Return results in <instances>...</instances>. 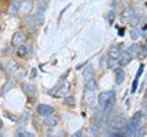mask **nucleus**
Masks as SVG:
<instances>
[{
  "instance_id": "nucleus-1",
  "label": "nucleus",
  "mask_w": 147,
  "mask_h": 137,
  "mask_svg": "<svg viewBox=\"0 0 147 137\" xmlns=\"http://www.w3.org/2000/svg\"><path fill=\"white\" fill-rule=\"evenodd\" d=\"M114 99H115V92H113V91H104V92L99 93L97 98L99 107H102L103 109L112 105L114 103Z\"/></svg>"
},
{
  "instance_id": "nucleus-2",
  "label": "nucleus",
  "mask_w": 147,
  "mask_h": 137,
  "mask_svg": "<svg viewBox=\"0 0 147 137\" xmlns=\"http://www.w3.org/2000/svg\"><path fill=\"white\" fill-rule=\"evenodd\" d=\"M37 113L42 116H47V115H53L54 114V108L48 105V104H39L37 107Z\"/></svg>"
},
{
  "instance_id": "nucleus-3",
  "label": "nucleus",
  "mask_w": 147,
  "mask_h": 137,
  "mask_svg": "<svg viewBox=\"0 0 147 137\" xmlns=\"http://www.w3.org/2000/svg\"><path fill=\"white\" fill-rule=\"evenodd\" d=\"M124 125H125V122H124V119L121 116H115L110 121V127H112V130H114V131H121Z\"/></svg>"
},
{
  "instance_id": "nucleus-4",
  "label": "nucleus",
  "mask_w": 147,
  "mask_h": 137,
  "mask_svg": "<svg viewBox=\"0 0 147 137\" xmlns=\"http://www.w3.org/2000/svg\"><path fill=\"white\" fill-rule=\"evenodd\" d=\"M132 60V58L130 56V54H129L127 52H120V54H119V58H118V62L120 66H125L127 65L129 62H130Z\"/></svg>"
},
{
  "instance_id": "nucleus-5",
  "label": "nucleus",
  "mask_w": 147,
  "mask_h": 137,
  "mask_svg": "<svg viewBox=\"0 0 147 137\" xmlns=\"http://www.w3.org/2000/svg\"><path fill=\"white\" fill-rule=\"evenodd\" d=\"M135 15H136V12H135V9H134V7H125V9L123 10V12H121L123 20L126 21V22L130 21Z\"/></svg>"
},
{
  "instance_id": "nucleus-6",
  "label": "nucleus",
  "mask_w": 147,
  "mask_h": 137,
  "mask_svg": "<svg viewBox=\"0 0 147 137\" xmlns=\"http://www.w3.org/2000/svg\"><path fill=\"white\" fill-rule=\"evenodd\" d=\"M25 39H26V37H25V33H24V32L17 31L16 33L12 36L11 43H12V45H20V44H22V43L25 42Z\"/></svg>"
},
{
  "instance_id": "nucleus-7",
  "label": "nucleus",
  "mask_w": 147,
  "mask_h": 137,
  "mask_svg": "<svg viewBox=\"0 0 147 137\" xmlns=\"http://www.w3.org/2000/svg\"><path fill=\"white\" fill-rule=\"evenodd\" d=\"M44 125L49 127V129H53L58 125V118L57 116H52V115H47L44 118Z\"/></svg>"
},
{
  "instance_id": "nucleus-8",
  "label": "nucleus",
  "mask_w": 147,
  "mask_h": 137,
  "mask_svg": "<svg viewBox=\"0 0 147 137\" xmlns=\"http://www.w3.org/2000/svg\"><path fill=\"white\" fill-rule=\"evenodd\" d=\"M20 6H21V3L18 0H12V3L10 4V6L7 9V12L10 15H16V13L20 11Z\"/></svg>"
},
{
  "instance_id": "nucleus-9",
  "label": "nucleus",
  "mask_w": 147,
  "mask_h": 137,
  "mask_svg": "<svg viewBox=\"0 0 147 137\" xmlns=\"http://www.w3.org/2000/svg\"><path fill=\"white\" fill-rule=\"evenodd\" d=\"M32 9V1L31 0H22V4L20 6V11L24 12V15H27V13L31 12Z\"/></svg>"
},
{
  "instance_id": "nucleus-10",
  "label": "nucleus",
  "mask_w": 147,
  "mask_h": 137,
  "mask_svg": "<svg viewBox=\"0 0 147 137\" xmlns=\"http://www.w3.org/2000/svg\"><path fill=\"white\" fill-rule=\"evenodd\" d=\"M33 19H34V21H36L38 25H43V24H44V11L37 7V10L34 11Z\"/></svg>"
},
{
  "instance_id": "nucleus-11",
  "label": "nucleus",
  "mask_w": 147,
  "mask_h": 137,
  "mask_svg": "<svg viewBox=\"0 0 147 137\" xmlns=\"http://www.w3.org/2000/svg\"><path fill=\"white\" fill-rule=\"evenodd\" d=\"M94 74H96L94 68L92 66H87L85 68V71H84V80H85V82L91 80V79H94Z\"/></svg>"
},
{
  "instance_id": "nucleus-12",
  "label": "nucleus",
  "mask_w": 147,
  "mask_h": 137,
  "mask_svg": "<svg viewBox=\"0 0 147 137\" xmlns=\"http://www.w3.org/2000/svg\"><path fill=\"white\" fill-rule=\"evenodd\" d=\"M139 45H137V44H131L130 45V47H129L127 48V50H126V52L129 53V54H130V56L132 58V59H135V58H137V56H139Z\"/></svg>"
},
{
  "instance_id": "nucleus-13",
  "label": "nucleus",
  "mask_w": 147,
  "mask_h": 137,
  "mask_svg": "<svg viewBox=\"0 0 147 137\" xmlns=\"http://www.w3.org/2000/svg\"><path fill=\"white\" fill-rule=\"evenodd\" d=\"M115 81H117V85H121L124 79H125V74H124V70L121 67H117L115 68Z\"/></svg>"
},
{
  "instance_id": "nucleus-14",
  "label": "nucleus",
  "mask_w": 147,
  "mask_h": 137,
  "mask_svg": "<svg viewBox=\"0 0 147 137\" xmlns=\"http://www.w3.org/2000/svg\"><path fill=\"white\" fill-rule=\"evenodd\" d=\"M22 91H24L26 94L32 95L36 92V87L33 85H31V83H24V85H22Z\"/></svg>"
},
{
  "instance_id": "nucleus-15",
  "label": "nucleus",
  "mask_w": 147,
  "mask_h": 137,
  "mask_svg": "<svg viewBox=\"0 0 147 137\" xmlns=\"http://www.w3.org/2000/svg\"><path fill=\"white\" fill-rule=\"evenodd\" d=\"M13 86H15V82H13L12 80H9L5 85L3 86V88H1V92H0V95H3L4 93H7L10 89L13 88Z\"/></svg>"
},
{
  "instance_id": "nucleus-16",
  "label": "nucleus",
  "mask_w": 147,
  "mask_h": 137,
  "mask_svg": "<svg viewBox=\"0 0 147 137\" xmlns=\"http://www.w3.org/2000/svg\"><path fill=\"white\" fill-rule=\"evenodd\" d=\"M119 54H120V48L117 47V45H114L109 49V58H113V59H117L119 58Z\"/></svg>"
},
{
  "instance_id": "nucleus-17",
  "label": "nucleus",
  "mask_w": 147,
  "mask_h": 137,
  "mask_svg": "<svg viewBox=\"0 0 147 137\" xmlns=\"http://www.w3.org/2000/svg\"><path fill=\"white\" fill-rule=\"evenodd\" d=\"M96 86H97V85H96L94 79H91V80L85 82V88H86V91H93V92H94V89L97 88Z\"/></svg>"
},
{
  "instance_id": "nucleus-18",
  "label": "nucleus",
  "mask_w": 147,
  "mask_h": 137,
  "mask_svg": "<svg viewBox=\"0 0 147 137\" xmlns=\"http://www.w3.org/2000/svg\"><path fill=\"white\" fill-rule=\"evenodd\" d=\"M17 49H16V54L20 58H25L26 56V54H27V47H25V45H22V44H20V45H17Z\"/></svg>"
},
{
  "instance_id": "nucleus-19",
  "label": "nucleus",
  "mask_w": 147,
  "mask_h": 137,
  "mask_svg": "<svg viewBox=\"0 0 147 137\" xmlns=\"http://www.w3.org/2000/svg\"><path fill=\"white\" fill-rule=\"evenodd\" d=\"M93 99H94V94H93V91H86V97H85V100L86 103L91 105L93 103Z\"/></svg>"
},
{
  "instance_id": "nucleus-20",
  "label": "nucleus",
  "mask_w": 147,
  "mask_h": 137,
  "mask_svg": "<svg viewBox=\"0 0 147 137\" xmlns=\"http://www.w3.org/2000/svg\"><path fill=\"white\" fill-rule=\"evenodd\" d=\"M98 131H99V126L97 124H93V125H91L88 127V131H87V134H88L90 136H92V135L94 136V135L98 134Z\"/></svg>"
},
{
  "instance_id": "nucleus-21",
  "label": "nucleus",
  "mask_w": 147,
  "mask_h": 137,
  "mask_svg": "<svg viewBox=\"0 0 147 137\" xmlns=\"http://www.w3.org/2000/svg\"><path fill=\"white\" fill-rule=\"evenodd\" d=\"M24 22L27 25V27L28 28H31L32 31H33V28H34V19H32V17H25L24 16Z\"/></svg>"
},
{
  "instance_id": "nucleus-22",
  "label": "nucleus",
  "mask_w": 147,
  "mask_h": 137,
  "mask_svg": "<svg viewBox=\"0 0 147 137\" xmlns=\"http://www.w3.org/2000/svg\"><path fill=\"white\" fill-rule=\"evenodd\" d=\"M17 68H18V65H17V62L15 60H10L7 64V70L10 71V72H16L17 71Z\"/></svg>"
},
{
  "instance_id": "nucleus-23",
  "label": "nucleus",
  "mask_w": 147,
  "mask_h": 137,
  "mask_svg": "<svg viewBox=\"0 0 147 137\" xmlns=\"http://www.w3.org/2000/svg\"><path fill=\"white\" fill-rule=\"evenodd\" d=\"M28 118H30V114H28V111H25V113L21 115L20 120H18V124H20L21 126L24 125V124L26 125V124H27V121H28Z\"/></svg>"
},
{
  "instance_id": "nucleus-24",
  "label": "nucleus",
  "mask_w": 147,
  "mask_h": 137,
  "mask_svg": "<svg viewBox=\"0 0 147 137\" xmlns=\"http://www.w3.org/2000/svg\"><path fill=\"white\" fill-rule=\"evenodd\" d=\"M139 36H140V30L137 28L136 26H132V28H131V38L132 39H137L139 38Z\"/></svg>"
},
{
  "instance_id": "nucleus-25",
  "label": "nucleus",
  "mask_w": 147,
  "mask_h": 137,
  "mask_svg": "<svg viewBox=\"0 0 147 137\" xmlns=\"http://www.w3.org/2000/svg\"><path fill=\"white\" fill-rule=\"evenodd\" d=\"M48 5H49V4H48L47 0H39V1H38V6H37V7L40 9V10H43V11H45L48 9Z\"/></svg>"
},
{
  "instance_id": "nucleus-26",
  "label": "nucleus",
  "mask_w": 147,
  "mask_h": 137,
  "mask_svg": "<svg viewBox=\"0 0 147 137\" xmlns=\"http://www.w3.org/2000/svg\"><path fill=\"white\" fill-rule=\"evenodd\" d=\"M117 59H113V58H108L107 59V67L108 68H114L117 65Z\"/></svg>"
},
{
  "instance_id": "nucleus-27",
  "label": "nucleus",
  "mask_w": 147,
  "mask_h": 137,
  "mask_svg": "<svg viewBox=\"0 0 147 137\" xmlns=\"http://www.w3.org/2000/svg\"><path fill=\"white\" fill-rule=\"evenodd\" d=\"M17 136L18 137H33V134L32 132H30V131H26V130H20L17 132Z\"/></svg>"
},
{
  "instance_id": "nucleus-28",
  "label": "nucleus",
  "mask_w": 147,
  "mask_h": 137,
  "mask_svg": "<svg viewBox=\"0 0 147 137\" xmlns=\"http://www.w3.org/2000/svg\"><path fill=\"white\" fill-rule=\"evenodd\" d=\"M140 21H141L140 16H139V15H135V16L130 20V21H129V24H130L131 26H137V25H139V22H140Z\"/></svg>"
},
{
  "instance_id": "nucleus-29",
  "label": "nucleus",
  "mask_w": 147,
  "mask_h": 137,
  "mask_svg": "<svg viewBox=\"0 0 147 137\" xmlns=\"http://www.w3.org/2000/svg\"><path fill=\"white\" fill-rule=\"evenodd\" d=\"M132 120L136 121V122H139V124H141V121H142V113L141 111L135 113L134 116H132Z\"/></svg>"
},
{
  "instance_id": "nucleus-30",
  "label": "nucleus",
  "mask_w": 147,
  "mask_h": 137,
  "mask_svg": "<svg viewBox=\"0 0 147 137\" xmlns=\"http://www.w3.org/2000/svg\"><path fill=\"white\" fill-rule=\"evenodd\" d=\"M65 103L66 104H70V105H72L74 103H75V97L74 95H67V97H65Z\"/></svg>"
},
{
  "instance_id": "nucleus-31",
  "label": "nucleus",
  "mask_w": 147,
  "mask_h": 137,
  "mask_svg": "<svg viewBox=\"0 0 147 137\" xmlns=\"http://www.w3.org/2000/svg\"><path fill=\"white\" fill-rule=\"evenodd\" d=\"M137 83H139V79L137 77H135V81L132 82V87H131V92L134 93L135 91H136V88H137Z\"/></svg>"
},
{
  "instance_id": "nucleus-32",
  "label": "nucleus",
  "mask_w": 147,
  "mask_h": 137,
  "mask_svg": "<svg viewBox=\"0 0 147 137\" xmlns=\"http://www.w3.org/2000/svg\"><path fill=\"white\" fill-rule=\"evenodd\" d=\"M139 53H141L142 58H146V44H144L142 47L139 49Z\"/></svg>"
},
{
  "instance_id": "nucleus-33",
  "label": "nucleus",
  "mask_w": 147,
  "mask_h": 137,
  "mask_svg": "<svg viewBox=\"0 0 147 137\" xmlns=\"http://www.w3.org/2000/svg\"><path fill=\"white\" fill-rule=\"evenodd\" d=\"M144 67H145V65H141V66H140L139 71H137V74H136V77H137V79H140L141 74H142V72H144Z\"/></svg>"
},
{
  "instance_id": "nucleus-34",
  "label": "nucleus",
  "mask_w": 147,
  "mask_h": 137,
  "mask_svg": "<svg viewBox=\"0 0 147 137\" xmlns=\"http://www.w3.org/2000/svg\"><path fill=\"white\" fill-rule=\"evenodd\" d=\"M140 34H142V37H146V25H144L142 26V28L140 30Z\"/></svg>"
},
{
  "instance_id": "nucleus-35",
  "label": "nucleus",
  "mask_w": 147,
  "mask_h": 137,
  "mask_svg": "<svg viewBox=\"0 0 147 137\" xmlns=\"http://www.w3.org/2000/svg\"><path fill=\"white\" fill-rule=\"evenodd\" d=\"M82 135H84V131H77L76 134H74V136H75V137H81Z\"/></svg>"
},
{
  "instance_id": "nucleus-36",
  "label": "nucleus",
  "mask_w": 147,
  "mask_h": 137,
  "mask_svg": "<svg viewBox=\"0 0 147 137\" xmlns=\"http://www.w3.org/2000/svg\"><path fill=\"white\" fill-rule=\"evenodd\" d=\"M119 36H124V28L123 30H119Z\"/></svg>"
},
{
  "instance_id": "nucleus-37",
  "label": "nucleus",
  "mask_w": 147,
  "mask_h": 137,
  "mask_svg": "<svg viewBox=\"0 0 147 137\" xmlns=\"http://www.w3.org/2000/svg\"><path fill=\"white\" fill-rule=\"evenodd\" d=\"M1 126H3V122H1V120H0V129H1Z\"/></svg>"
},
{
  "instance_id": "nucleus-38",
  "label": "nucleus",
  "mask_w": 147,
  "mask_h": 137,
  "mask_svg": "<svg viewBox=\"0 0 147 137\" xmlns=\"http://www.w3.org/2000/svg\"><path fill=\"white\" fill-rule=\"evenodd\" d=\"M135 1H137V3H140V1H142V0H135Z\"/></svg>"
}]
</instances>
